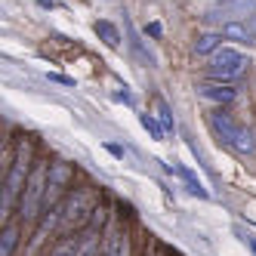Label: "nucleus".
Here are the masks:
<instances>
[{
  "instance_id": "obj_1",
  "label": "nucleus",
  "mask_w": 256,
  "mask_h": 256,
  "mask_svg": "<svg viewBox=\"0 0 256 256\" xmlns=\"http://www.w3.org/2000/svg\"><path fill=\"white\" fill-rule=\"evenodd\" d=\"M31 142L28 139H19L12 152V160H10V170H6V179H4V216L12 213V207H19V200L25 194V186L31 179Z\"/></svg>"
},
{
  "instance_id": "obj_2",
  "label": "nucleus",
  "mask_w": 256,
  "mask_h": 256,
  "mask_svg": "<svg viewBox=\"0 0 256 256\" xmlns=\"http://www.w3.org/2000/svg\"><path fill=\"white\" fill-rule=\"evenodd\" d=\"M46 192H50V164L46 160H38L31 170V179L25 186V194L19 200V222H31V219L40 216V207L46 204Z\"/></svg>"
},
{
  "instance_id": "obj_3",
  "label": "nucleus",
  "mask_w": 256,
  "mask_h": 256,
  "mask_svg": "<svg viewBox=\"0 0 256 256\" xmlns=\"http://www.w3.org/2000/svg\"><path fill=\"white\" fill-rule=\"evenodd\" d=\"M207 124H210V130L228 145V148H234L238 154H253V148H256L253 133L247 130V126L238 124L232 114H226L222 108H219V112H213V114H207Z\"/></svg>"
},
{
  "instance_id": "obj_4",
  "label": "nucleus",
  "mask_w": 256,
  "mask_h": 256,
  "mask_svg": "<svg viewBox=\"0 0 256 256\" xmlns=\"http://www.w3.org/2000/svg\"><path fill=\"white\" fill-rule=\"evenodd\" d=\"M93 194L90 192H74V194H68L62 200V232L68 234H74V228L86 226V219H93Z\"/></svg>"
},
{
  "instance_id": "obj_5",
  "label": "nucleus",
  "mask_w": 256,
  "mask_h": 256,
  "mask_svg": "<svg viewBox=\"0 0 256 256\" xmlns=\"http://www.w3.org/2000/svg\"><path fill=\"white\" fill-rule=\"evenodd\" d=\"M244 68H247V56H244V52H238L232 46H222L213 56V62H210V78L219 80V84H226V80L241 78Z\"/></svg>"
},
{
  "instance_id": "obj_6",
  "label": "nucleus",
  "mask_w": 256,
  "mask_h": 256,
  "mask_svg": "<svg viewBox=\"0 0 256 256\" xmlns=\"http://www.w3.org/2000/svg\"><path fill=\"white\" fill-rule=\"evenodd\" d=\"M71 179H74V167H71V164H65V160L50 164V192H46V204H59L56 194L71 186Z\"/></svg>"
},
{
  "instance_id": "obj_7",
  "label": "nucleus",
  "mask_w": 256,
  "mask_h": 256,
  "mask_svg": "<svg viewBox=\"0 0 256 256\" xmlns=\"http://www.w3.org/2000/svg\"><path fill=\"white\" fill-rule=\"evenodd\" d=\"M62 226V204H52L46 213H44V219H40V226H38V232H34V241H31V247H40L44 241H46V234H52Z\"/></svg>"
},
{
  "instance_id": "obj_8",
  "label": "nucleus",
  "mask_w": 256,
  "mask_h": 256,
  "mask_svg": "<svg viewBox=\"0 0 256 256\" xmlns=\"http://www.w3.org/2000/svg\"><path fill=\"white\" fill-rule=\"evenodd\" d=\"M198 96L200 99H207V102H216V105H228V102H234V86H228V84H198Z\"/></svg>"
},
{
  "instance_id": "obj_9",
  "label": "nucleus",
  "mask_w": 256,
  "mask_h": 256,
  "mask_svg": "<svg viewBox=\"0 0 256 256\" xmlns=\"http://www.w3.org/2000/svg\"><path fill=\"white\" fill-rule=\"evenodd\" d=\"M84 238H78V234H65V238H59L56 244L50 247V256H84Z\"/></svg>"
},
{
  "instance_id": "obj_10",
  "label": "nucleus",
  "mask_w": 256,
  "mask_h": 256,
  "mask_svg": "<svg viewBox=\"0 0 256 256\" xmlns=\"http://www.w3.org/2000/svg\"><path fill=\"white\" fill-rule=\"evenodd\" d=\"M102 256H130V241H126L124 232H108L105 238V247H102Z\"/></svg>"
},
{
  "instance_id": "obj_11",
  "label": "nucleus",
  "mask_w": 256,
  "mask_h": 256,
  "mask_svg": "<svg viewBox=\"0 0 256 256\" xmlns=\"http://www.w3.org/2000/svg\"><path fill=\"white\" fill-rule=\"evenodd\" d=\"M222 50V31H207V34H200V38L194 40V52L198 56H216V52Z\"/></svg>"
},
{
  "instance_id": "obj_12",
  "label": "nucleus",
  "mask_w": 256,
  "mask_h": 256,
  "mask_svg": "<svg viewBox=\"0 0 256 256\" xmlns=\"http://www.w3.org/2000/svg\"><path fill=\"white\" fill-rule=\"evenodd\" d=\"M19 234H22L19 222H6L4 226V232H0V256H12L16 253V247H19Z\"/></svg>"
},
{
  "instance_id": "obj_13",
  "label": "nucleus",
  "mask_w": 256,
  "mask_h": 256,
  "mask_svg": "<svg viewBox=\"0 0 256 256\" xmlns=\"http://www.w3.org/2000/svg\"><path fill=\"white\" fill-rule=\"evenodd\" d=\"M173 173H179V176H182V182H186V188H188L192 194L204 198V200L210 198V192L204 188V182H200V179H198V176H194V173H192L188 167H182V164H173Z\"/></svg>"
},
{
  "instance_id": "obj_14",
  "label": "nucleus",
  "mask_w": 256,
  "mask_h": 256,
  "mask_svg": "<svg viewBox=\"0 0 256 256\" xmlns=\"http://www.w3.org/2000/svg\"><path fill=\"white\" fill-rule=\"evenodd\" d=\"M93 31L99 34V40H102L105 46H112V50H118V46H120V31H118L112 22H108V19H99V22L93 25Z\"/></svg>"
},
{
  "instance_id": "obj_15",
  "label": "nucleus",
  "mask_w": 256,
  "mask_h": 256,
  "mask_svg": "<svg viewBox=\"0 0 256 256\" xmlns=\"http://www.w3.org/2000/svg\"><path fill=\"white\" fill-rule=\"evenodd\" d=\"M222 38L250 44V34H247V25H244V22H226V25H222Z\"/></svg>"
},
{
  "instance_id": "obj_16",
  "label": "nucleus",
  "mask_w": 256,
  "mask_h": 256,
  "mask_svg": "<svg viewBox=\"0 0 256 256\" xmlns=\"http://www.w3.org/2000/svg\"><path fill=\"white\" fill-rule=\"evenodd\" d=\"M139 124L152 133V139H154V142H164V133H167V130L160 126V120H154V114H139Z\"/></svg>"
},
{
  "instance_id": "obj_17",
  "label": "nucleus",
  "mask_w": 256,
  "mask_h": 256,
  "mask_svg": "<svg viewBox=\"0 0 256 256\" xmlns=\"http://www.w3.org/2000/svg\"><path fill=\"white\" fill-rule=\"evenodd\" d=\"M126 31H130V50L136 52V56H139L142 62H148V65H152V62H154V56H152V52H148V50L142 46V40H139V34H136L133 28H126Z\"/></svg>"
},
{
  "instance_id": "obj_18",
  "label": "nucleus",
  "mask_w": 256,
  "mask_h": 256,
  "mask_svg": "<svg viewBox=\"0 0 256 256\" xmlns=\"http://www.w3.org/2000/svg\"><path fill=\"white\" fill-rule=\"evenodd\" d=\"M158 118H160V126L167 133L176 130V120H173V114H170V108H167V102H164V99H158Z\"/></svg>"
},
{
  "instance_id": "obj_19",
  "label": "nucleus",
  "mask_w": 256,
  "mask_h": 256,
  "mask_svg": "<svg viewBox=\"0 0 256 256\" xmlns=\"http://www.w3.org/2000/svg\"><path fill=\"white\" fill-rule=\"evenodd\" d=\"M52 84H62V86H74V78H65V74H56V71H50L46 74Z\"/></svg>"
},
{
  "instance_id": "obj_20",
  "label": "nucleus",
  "mask_w": 256,
  "mask_h": 256,
  "mask_svg": "<svg viewBox=\"0 0 256 256\" xmlns=\"http://www.w3.org/2000/svg\"><path fill=\"white\" fill-rule=\"evenodd\" d=\"M238 234H241V241L253 250V256H256V234H250V232H241V228H238Z\"/></svg>"
},
{
  "instance_id": "obj_21",
  "label": "nucleus",
  "mask_w": 256,
  "mask_h": 256,
  "mask_svg": "<svg viewBox=\"0 0 256 256\" xmlns=\"http://www.w3.org/2000/svg\"><path fill=\"white\" fill-rule=\"evenodd\" d=\"M244 25H247V34H250V44H256V16L244 19Z\"/></svg>"
},
{
  "instance_id": "obj_22",
  "label": "nucleus",
  "mask_w": 256,
  "mask_h": 256,
  "mask_svg": "<svg viewBox=\"0 0 256 256\" xmlns=\"http://www.w3.org/2000/svg\"><path fill=\"white\" fill-rule=\"evenodd\" d=\"M160 22H152V25H145V34H148V38H160Z\"/></svg>"
},
{
  "instance_id": "obj_23",
  "label": "nucleus",
  "mask_w": 256,
  "mask_h": 256,
  "mask_svg": "<svg viewBox=\"0 0 256 256\" xmlns=\"http://www.w3.org/2000/svg\"><path fill=\"white\" fill-rule=\"evenodd\" d=\"M105 148H108V152H112L114 158H120V160H124V148H120V145H114V142H108V145H105Z\"/></svg>"
},
{
  "instance_id": "obj_24",
  "label": "nucleus",
  "mask_w": 256,
  "mask_h": 256,
  "mask_svg": "<svg viewBox=\"0 0 256 256\" xmlns=\"http://www.w3.org/2000/svg\"><path fill=\"white\" fill-rule=\"evenodd\" d=\"M84 256H96V241H90V244L84 247Z\"/></svg>"
},
{
  "instance_id": "obj_25",
  "label": "nucleus",
  "mask_w": 256,
  "mask_h": 256,
  "mask_svg": "<svg viewBox=\"0 0 256 256\" xmlns=\"http://www.w3.org/2000/svg\"><path fill=\"white\" fill-rule=\"evenodd\" d=\"M38 6H44V10H52V0H38Z\"/></svg>"
}]
</instances>
